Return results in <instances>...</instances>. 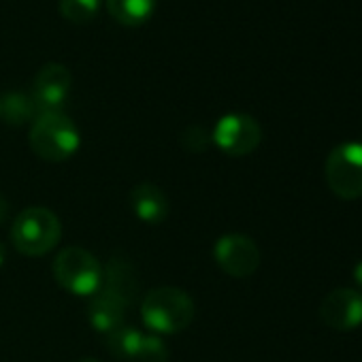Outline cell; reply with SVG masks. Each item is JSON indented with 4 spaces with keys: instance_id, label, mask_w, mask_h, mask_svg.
Masks as SVG:
<instances>
[{
    "instance_id": "11",
    "label": "cell",
    "mask_w": 362,
    "mask_h": 362,
    "mask_svg": "<svg viewBox=\"0 0 362 362\" xmlns=\"http://www.w3.org/2000/svg\"><path fill=\"white\" fill-rule=\"evenodd\" d=\"M126 303L119 300L117 296H113L107 290H98L92 296V303L88 307V320L94 326L96 332L100 334H109L113 330H117L119 326H124V317H126Z\"/></svg>"
},
{
    "instance_id": "10",
    "label": "cell",
    "mask_w": 362,
    "mask_h": 362,
    "mask_svg": "<svg viewBox=\"0 0 362 362\" xmlns=\"http://www.w3.org/2000/svg\"><path fill=\"white\" fill-rule=\"evenodd\" d=\"M130 207H132L134 216L149 226L162 224L168 218V209H170L166 194L156 184H149V181L132 188Z\"/></svg>"
},
{
    "instance_id": "5",
    "label": "cell",
    "mask_w": 362,
    "mask_h": 362,
    "mask_svg": "<svg viewBox=\"0 0 362 362\" xmlns=\"http://www.w3.org/2000/svg\"><path fill=\"white\" fill-rule=\"evenodd\" d=\"M326 184L330 192L343 201L362 197V145H337L326 160Z\"/></svg>"
},
{
    "instance_id": "9",
    "label": "cell",
    "mask_w": 362,
    "mask_h": 362,
    "mask_svg": "<svg viewBox=\"0 0 362 362\" xmlns=\"http://www.w3.org/2000/svg\"><path fill=\"white\" fill-rule=\"evenodd\" d=\"M322 322L332 330H354L362 324V292L339 288L324 296L320 305Z\"/></svg>"
},
{
    "instance_id": "6",
    "label": "cell",
    "mask_w": 362,
    "mask_h": 362,
    "mask_svg": "<svg viewBox=\"0 0 362 362\" xmlns=\"http://www.w3.org/2000/svg\"><path fill=\"white\" fill-rule=\"evenodd\" d=\"M211 139L228 156H247L260 145L262 128L247 113H228L216 124Z\"/></svg>"
},
{
    "instance_id": "18",
    "label": "cell",
    "mask_w": 362,
    "mask_h": 362,
    "mask_svg": "<svg viewBox=\"0 0 362 362\" xmlns=\"http://www.w3.org/2000/svg\"><path fill=\"white\" fill-rule=\"evenodd\" d=\"M211 141L214 139H211L209 130L201 124H192L181 132V145H184V149L190 153H203Z\"/></svg>"
},
{
    "instance_id": "22",
    "label": "cell",
    "mask_w": 362,
    "mask_h": 362,
    "mask_svg": "<svg viewBox=\"0 0 362 362\" xmlns=\"http://www.w3.org/2000/svg\"><path fill=\"white\" fill-rule=\"evenodd\" d=\"M77 362H100V360H96V358H81V360H77Z\"/></svg>"
},
{
    "instance_id": "19",
    "label": "cell",
    "mask_w": 362,
    "mask_h": 362,
    "mask_svg": "<svg viewBox=\"0 0 362 362\" xmlns=\"http://www.w3.org/2000/svg\"><path fill=\"white\" fill-rule=\"evenodd\" d=\"M9 218V201L0 194V222H5Z\"/></svg>"
},
{
    "instance_id": "4",
    "label": "cell",
    "mask_w": 362,
    "mask_h": 362,
    "mask_svg": "<svg viewBox=\"0 0 362 362\" xmlns=\"http://www.w3.org/2000/svg\"><path fill=\"white\" fill-rule=\"evenodd\" d=\"M54 277L75 296H94L103 288V264L83 247H66L54 260Z\"/></svg>"
},
{
    "instance_id": "2",
    "label": "cell",
    "mask_w": 362,
    "mask_h": 362,
    "mask_svg": "<svg viewBox=\"0 0 362 362\" xmlns=\"http://www.w3.org/2000/svg\"><path fill=\"white\" fill-rule=\"evenodd\" d=\"M81 136L75 122L62 111L39 113L30 128L33 151L47 162H64L79 149Z\"/></svg>"
},
{
    "instance_id": "17",
    "label": "cell",
    "mask_w": 362,
    "mask_h": 362,
    "mask_svg": "<svg viewBox=\"0 0 362 362\" xmlns=\"http://www.w3.org/2000/svg\"><path fill=\"white\" fill-rule=\"evenodd\" d=\"M168 360V349L162 339L153 334H145L141 339V347L136 351L134 362H166Z\"/></svg>"
},
{
    "instance_id": "7",
    "label": "cell",
    "mask_w": 362,
    "mask_h": 362,
    "mask_svg": "<svg viewBox=\"0 0 362 362\" xmlns=\"http://www.w3.org/2000/svg\"><path fill=\"white\" fill-rule=\"evenodd\" d=\"M214 256L220 269L237 279L254 275L260 267V247L252 237L241 233L220 237L214 247Z\"/></svg>"
},
{
    "instance_id": "15",
    "label": "cell",
    "mask_w": 362,
    "mask_h": 362,
    "mask_svg": "<svg viewBox=\"0 0 362 362\" xmlns=\"http://www.w3.org/2000/svg\"><path fill=\"white\" fill-rule=\"evenodd\" d=\"M141 339H143V332L141 330L124 324L117 330H113V332L107 334V349L117 360L134 362L136 351L141 347Z\"/></svg>"
},
{
    "instance_id": "1",
    "label": "cell",
    "mask_w": 362,
    "mask_h": 362,
    "mask_svg": "<svg viewBox=\"0 0 362 362\" xmlns=\"http://www.w3.org/2000/svg\"><path fill=\"white\" fill-rule=\"evenodd\" d=\"M141 315L151 330L160 334H175L192 324L194 300L181 288L162 286L145 294L141 303Z\"/></svg>"
},
{
    "instance_id": "20",
    "label": "cell",
    "mask_w": 362,
    "mask_h": 362,
    "mask_svg": "<svg viewBox=\"0 0 362 362\" xmlns=\"http://www.w3.org/2000/svg\"><path fill=\"white\" fill-rule=\"evenodd\" d=\"M354 277H356L358 288L362 290V262H358V264H356V269H354Z\"/></svg>"
},
{
    "instance_id": "12",
    "label": "cell",
    "mask_w": 362,
    "mask_h": 362,
    "mask_svg": "<svg viewBox=\"0 0 362 362\" xmlns=\"http://www.w3.org/2000/svg\"><path fill=\"white\" fill-rule=\"evenodd\" d=\"M136 288L139 281L134 275V267L124 256H113L103 271V290L111 292L113 296L130 305L136 296Z\"/></svg>"
},
{
    "instance_id": "8",
    "label": "cell",
    "mask_w": 362,
    "mask_h": 362,
    "mask_svg": "<svg viewBox=\"0 0 362 362\" xmlns=\"http://www.w3.org/2000/svg\"><path fill=\"white\" fill-rule=\"evenodd\" d=\"M73 86V75L64 64L49 62L45 64L33 83V103L37 107V113H49V111H60L69 98Z\"/></svg>"
},
{
    "instance_id": "21",
    "label": "cell",
    "mask_w": 362,
    "mask_h": 362,
    "mask_svg": "<svg viewBox=\"0 0 362 362\" xmlns=\"http://www.w3.org/2000/svg\"><path fill=\"white\" fill-rule=\"evenodd\" d=\"M5 258H7V250H5L3 241H0V267H3V264H5Z\"/></svg>"
},
{
    "instance_id": "3",
    "label": "cell",
    "mask_w": 362,
    "mask_h": 362,
    "mask_svg": "<svg viewBox=\"0 0 362 362\" xmlns=\"http://www.w3.org/2000/svg\"><path fill=\"white\" fill-rule=\"evenodd\" d=\"M62 237L60 218L47 207L24 209L11 228V241L24 256H43L52 252Z\"/></svg>"
},
{
    "instance_id": "16",
    "label": "cell",
    "mask_w": 362,
    "mask_h": 362,
    "mask_svg": "<svg viewBox=\"0 0 362 362\" xmlns=\"http://www.w3.org/2000/svg\"><path fill=\"white\" fill-rule=\"evenodd\" d=\"M103 0H60V13L73 24H88L100 11Z\"/></svg>"
},
{
    "instance_id": "13",
    "label": "cell",
    "mask_w": 362,
    "mask_h": 362,
    "mask_svg": "<svg viewBox=\"0 0 362 362\" xmlns=\"http://www.w3.org/2000/svg\"><path fill=\"white\" fill-rule=\"evenodd\" d=\"M105 5L115 22L134 28L153 16L158 0H105Z\"/></svg>"
},
{
    "instance_id": "14",
    "label": "cell",
    "mask_w": 362,
    "mask_h": 362,
    "mask_svg": "<svg viewBox=\"0 0 362 362\" xmlns=\"http://www.w3.org/2000/svg\"><path fill=\"white\" fill-rule=\"evenodd\" d=\"M37 107L30 96L22 92H7L0 94V119H5L11 126H22L35 119Z\"/></svg>"
}]
</instances>
